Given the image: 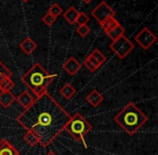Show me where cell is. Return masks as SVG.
Instances as JSON below:
<instances>
[{
    "label": "cell",
    "mask_w": 158,
    "mask_h": 155,
    "mask_svg": "<svg viewBox=\"0 0 158 155\" xmlns=\"http://www.w3.org/2000/svg\"><path fill=\"white\" fill-rule=\"evenodd\" d=\"M72 115L49 93L44 92L16 117L26 131L37 137L42 148H48L64 131Z\"/></svg>",
    "instance_id": "obj_1"
},
{
    "label": "cell",
    "mask_w": 158,
    "mask_h": 155,
    "mask_svg": "<svg viewBox=\"0 0 158 155\" xmlns=\"http://www.w3.org/2000/svg\"><path fill=\"white\" fill-rule=\"evenodd\" d=\"M114 120L127 135L133 136L146 124L148 118L134 103L130 102L117 113Z\"/></svg>",
    "instance_id": "obj_2"
},
{
    "label": "cell",
    "mask_w": 158,
    "mask_h": 155,
    "mask_svg": "<svg viewBox=\"0 0 158 155\" xmlns=\"http://www.w3.org/2000/svg\"><path fill=\"white\" fill-rule=\"evenodd\" d=\"M56 75L50 74L40 63H35L22 77V81L37 97L47 91Z\"/></svg>",
    "instance_id": "obj_3"
},
{
    "label": "cell",
    "mask_w": 158,
    "mask_h": 155,
    "mask_svg": "<svg viewBox=\"0 0 158 155\" xmlns=\"http://www.w3.org/2000/svg\"><path fill=\"white\" fill-rule=\"evenodd\" d=\"M64 130L67 131L69 136L74 138V140H76L77 142H80L85 149L88 148L86 137L92 130V125L84 115H81L80 113H76L75 115H73L66 124Z\"/></svg>",
    "instance_id": "obj_4"
},
{
    "label": "cell",
    "mask_w": 158,
    "mask_h": 155,
    "mask_svg": "<svg viewBox=\"0 0 158 155\" xmlns=\"http://www.w3.org/2000/svg\"><path fill=\"white\" fill-rule=\"evenodd\" d=\"M110 49L119 59H125L134 50V45L123 35L121 37H119L118 39L114 40L110 44Z\"/></svg>",
    "instance_id": "obj_5"
},
{
    "label": "cell",
    "mask_w": 158,
    "mask_h": 155,
    "mask_svg": "<svg viewBox=\"0 0 158 155\" xmlns=\"http://www.w3.org/2000/svg\"><path fill=\"white\" fill-rule=\"evenodd\" d=\"M91 15L101 24V23H103L104 21L107 20V19L115 16V11L112 9V7H110L108 3H106L105 1H102L101 3H99V5L92 10Z\"/></svg>",
    "instance_id": "obj_6"
},
{
    "label": "cell",
    "mask_w": 158,
    "mask_h": 155,
    "mask_svg": "<svg viewBox=\"0 0 158 155\" xmlns=\"http://www.w3.org/2000/svg\"><path fill=\"white\" fill-rule=\"evenodd\" d=\"M135 42L144 50H148L156 41H157V37L154 35V33H152L147 27L141 29V32L138 35L134 37Z\"/></svg>",
    "instance_id": "obj_7"
},
{
    "label": "cell",
    "mask_w": 158,
    "mask_h": 155,
    "mask_svg": "<svg viewBox=\"0 0 158 155\" xmlns=\"http://www.w3.org/2000/svg\"><path fill=\"white\" fill-rule=\"evenodd\" d=\"M80 68H81V64L79 63L78 60L75 59L74 57L67 59L65 63L63 64V70L70 76H75L80 71Z\"/></svg>",
    "instance_id": "obj_8"
},
{
    "label": "cell",
    "mask_w": 158,
    "mask_h": 155,
    "mask_svg": "<svg viewBox=\"0 0 158 155\" xmlns=\"http://www.w3.org/2000/svg\"><path fill=\"white\" fill-rule=\"evenodd\" d=\"M16 101L15 94L11 91H1L0 92V105L2 109H9Z\"/></svg>",
    "instance_id": "obj_9"
},
{
    "label": "cell",
    "mask_w": 158,
    "mask_h": 155,
    "mask_svg": "<svg viewBox=\"0 0 158 155\" xmlns=\"http://www.w3.org/2000/svg\"><path fill=\"white\" fill-rule=\"evenodd\" d=\"M0 155H21L20 152L14 148L7 139L0 140Z\"/></svg>",
    "instance_id": "obj_10"
},
{
    "label": "cell",
    "mask_w": 158,
    "mask_h": 155,
    "mask_svg": "<svg viewBox=\"0 0 158 155\" xmlns=\"http://www.w3.org/2000/svg\"><path fill=\"white\" fill-rule=\"evenodd\" d=\"M103 100H104V97L102 96L101 92L97 89H93L86 98V101L92 107H98L102 102H103Z\"/></svg>",
    "instance_id": "obj_11"
},
{
    "label": "cell",
    "mask_w": 158,
    "mask_h": 155,
    "mask_svg": "<svg viewBox=\"0 0 158 155\" xmlns=\"http://www.w3.org/2000/svg\"><path fill=\"white\" fill-rule=\"evenodd\" d=\"M34 100H35V98H34L33 94H31L28 90H25V91H23L20 96L16 97V101L19 102V104L22 105L24 109L28 107L29 105L34 102Z\"/></svg>",
    "instance_id": "obj_12"
},
{
    "label": "cell",
    "mask_w": 158,
    "mask_h": 155,
    "mask_svg": "<svg viewBox=\"0 0 158 155\" xmlns=\"http://www.w3.org/2000/svg\"><path fill=\"white\" fill-rule=\"evenodd\" d=\"M20 49L26 54H31L37 49V44L31 37H27L20 44Z\"/></svg>",
    "instance_id": "obj_13"
},
{
    "label": "cell",
    "mask_w": 158,
    "mask_h": 155,
    "mask_svg": "<svg viewBox=\"0 0 158 155\" xmlns=\"http://www.w3.org/2000/svg\"><path fill=\"white\" fill-rule=\"evenodd\" d=\"M77 93V90L75 89V87L69 83H66L63 87L60 89V94L66 100H70L72 98H74Z\"/></svg>",
    "instance_id": "obj_14"
},
{
    "label": "cell",
    "mask_w": 158,
    "mask_h": 155,
    "mask_svg": "<svg viewBox=\"0 0 158 155\" xmlns=\"http://www.w3.org/2000/svg\"><path fill=\"white\" fill-rule=\"evenodd\" d=\"M84 65L86 66L87 70H88L89 72H91V73H94L95 71L99 70V68L101 67V64H100L99 62H98L91 54H89L88 57H87V59L85 60Z\"/></svg>",
    "instance_id": "obj_15"
},
{
    "label": "cell",
    "mask_w": 158,
    "mask_h": 155,
    "mask_svg": "<svg viewBox=\"0 0 158 155\" xmlns=\"http://www.w3.org/2000/svg\"><path fill=\"white\" fill-rule=\"evenodd\" d=\"M78 13H79V11L76 8L70 7L63 13V18L66 20V22H68L70 25H73L76 23V19H77V16H78Z\"/></svg>",
    "instance_id": "obj_16"
},
{
    "label": "cell",
    "mask_w": 158,
    "mask_h": 155,
    "mask_svg": "<svg viewBox=\"0 0 158 155\" xmlns=\"http://www.w3.org/2000/svg\"><path fill=\"white\" fill-rule=\"evenodd\" d=\"M15 84L11 77L3 76L0 78V91H11L14 88Z\"/></svg>",
    "instance_id": "obj_17"
},
{
    "label": "cell",
    "mask_w": 158,
    "mask_h": 155,
    "mask_svg": "<svg viewBox=\"0 0 158 155\" xmlns=\"http://www.w3.org/2000/svg\"><path fill=\"white\" fill-rule=\"evenodd\" d=\"M106 35L114 41V40L118 39L119 37L125 35V28L119 24V25H117V26H115L114 28H112L110 31H108L107 33H106Z\"/></svg>",
    "instance_id": "obj_18"
},
{
    "label": "cell",
    "mask_w": 158,
    "mask_h": 155,
    "mask_svg": "<svg viewBox=\"0 0 158 155\" xmlns=\"http://www.w3.org/2000/svg\"><path fill=\"white\" fill-rule=\"evenodd\" d=\"M100 25H101L102 28H103V31L105 32V34H106L108 31H110V29L114 28L115 26L119 25V22L115 19V16H113V18H110V19H107V20H105Z\"/></svg>",
    "instance_id": "obj_19"
},
{
    "label": "cell",
    "mask_w": 158,
    "mask_h": 155,
    "mask_svg": "<svg viewBox=\"0 0 158 155\" xmlns=\"http://www.w3.org/2000/svg\"><path fill=\"white\" fill-rule=\"evenodd\" d=\"M24 140L28 143V145L31 146H36L39 144V141H38L37 137L34 135L31 131H26V133L24 135Z\"/></svg>",
    "instance_id": "obj_20"
},
{
    "label": "cell",
    "mask_w": 158,
    "mask_h": 155,
    "mask_svg": "<svg viewBox=\"0 0 158 155\" xmlns=\"http://www.w3.org/2000/svg\"><path fill=\"white\" fill-rule=\"evenodd\" d=\"M91 55H92L93 58H94L95 60H97L98 62H99L100 64H104L106 62V57L103 54V53L101 52V51L99 50V49H94V50L92 51V52L90 53Z\"/></svg>",
    "instance_id": "obj_21"
},
{
    "label": "cell",
    "mask_w": 158,
    "mask_h": 155,
    "mask_svg": "<svg viewBox=\"0 0 158 155\" xmlns=\"http://www.w3.org/2000/svg\"><path fill=\"white\" fill-rule=\"evenodd\" d=\"M90 27L88 26V24H85V25H78V27H77L76 32L77 34H78L80 37L85 38L87 37V36L89 35V33H90Z\"/></svg>",
    "instance_id": "obj_22"
},
{
    "label": "cell",
    "mask_w": 158,
    "mask_h": 155,
    "mask_svg": "<svg viewBox=\"0 0 158 155\" xmlns=\"http://www.w3.org/2000/svg\"><path fill=\"white\" fill-rule=\"evenodd\" d=\"M48 13H50L51 15H53L54 18H57V16L63 13V9H62L57 3H53L50 7V9L48 10Z\"/></svg>",
    "instance_id": "obj_23"
},
{
    "label": "cell",
    "mask_w": 158,
    "mask_h": 155,
    "mask_svg": "<svg viewBox=\"0 0 158 155\" xmlns=\"http://www.w3.org/2000/svg\"><path fill=\"white\" fill-rule=\"evenodd\" d=\"M42 22H44L47 26H52V25L56 22V18H54L53 15H51L50 13L47 12V13L42 16Z\"/></svg>",
    "instance_id": "obj_24"
},
{
    "label": "cell",
    "mask_w": 158,
    "mask_h": 155,
    "mask_svg": "<svg viewBox=\"0 0 158 155\" xmlns=\"http://www.w3.org/2000/svg\"><path fill=\"white\" fill-rule=\"evenodd\" d=\"M89 22V16L87 15L85 12H79L78 16L76 19V23L78 25H85V24H88Z\"/></svg>",
    "instance_id": "obj_25"
},
{
    "label": "cell",
    "mask_w": 158,
    "mask_h": 155,
    "mask_svg": "<svg viewBox=\"0 0 158 155\" xmlns=\"http://www.w3.org/2000/svg\"><path fill=\"white\" fill-rule=\"evenodd\" d=\"M0 74L2 75V76H8V77L12 76L11 70H9V68H8L1 61H0Z\"/></svg>",
    "instance_id": "obj_26"
},
{
    "label": "cell",
    "mask_w": 158,
    "mask_h": 155,
    "mask_svg": "<svg viewBox=\"0 0 158 155\" xmlns=\"http://www.w3.org/2000/svg\"><path fill=\"white\" fill-rule=\"evenodd\" d=\"M46 155H57V154L55 152H53V151H49V152L47 153Z\"/></svg>",
    "instance_id": "obj_27"
},
{
    "label": "cell",
    "mask_w": 158,
    "mask_h": 155,
    "mask_svg": "<svg viewBox=\"0 0 158 155\" xmlns=\"http://www.w3.org/2000/svg\"><path fill=\"white\" fill-rule=\"evenodd\" d=\"M82 1H84L85 3H87V5H88V3H90L92 0H82Z\"/></svg>",
    "instance_id": "obj_28"
},
{
    "label": "cell",
    "mask_w": 158,
    "mask_h": 155,
    "mask_svg": "<svg viewBox=\"0 0 158 155\" xmlns=\"http://www.w3.org/2000/svg\"><path fill=\"white\" fill-rule=\"evenodd\" d=\"M22 1H23V2H28L29 0H22Z\"/></svg>",
    "instance_id": "obj_29"
},
{
    "label": "cell",
    "mask_w": 158,
    "mask_h": 155,
    "mask_svg": "<svg viewBox=\"0 0 158 155\" xmlns=\"http://www.w3.org/2000/svg\"><path fill=\"white\" fill-rule=\"evenodd\" d=\"M1 77H3V76H2V75H1V74H0V78H1Z\"/></svg>",
    "instance_id": "obj_30"
}]
</instances>
